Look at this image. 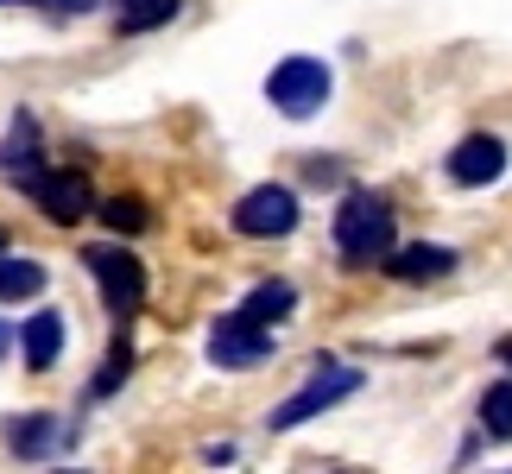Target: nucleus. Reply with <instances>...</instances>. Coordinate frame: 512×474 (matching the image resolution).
<instances>
[{
    "instance_id": "obj_1",
    "label": "nucleus",
    "mask_w": 512,
    "mask_h": 474,
    "mask_svg": "<svg viewBox=\"0 0 512 474\" xmlns=\"http://www.w3.org/2000/svg\"><path fill=\"white\" fill-rule=\"evenodd\" d=\"M336 247L348 266H367V260H386L392 253V209L386 196L373 190H348L342 209H336Z\"/></svg>"
},
{
    "instance_id": "obj_2",
    "label": "nucleus",
    "mask_w": 512,
    "mask_h": 474,
    "mask_svg": "<svg viewBox=\"0 0 512 474\" xmlns=\"http://www.w3.org/2000/svg\"><path fill=\"white\" fill-rule=\"evenodd\" d=\"M329 89H336V70H329L323 57H285V64L266 76L272 108L291 114V121H310V114H323Z\"/></svg>"
},
{
    "instance_id": "obj_3",
    "label": "nucleus",
    "mask_w": 512,
    "mask_h": 474,
    "mask_svg": "<svg viewBox=\"0 0 512 474\" xmlns=\"http://www.w3.org/2000/svg\"><path fill=\"white\" fill-rule=\"evenodd\" d=\"M361 392V367H342V361H317V373L291 392V399L272 411V430H298V424H310L317 411H329V405H342V399H354Z\"/></svg>"
},
{
    "instance_id": "obj_4",
    "label": "nucleus",
    "mask_w": 512,
    "mask_h": 474,
    "mask_svg": "<svg viewBox=\"0 0 512 474\" xmlns=\"http://www.w3.org/2000/svg\"><path fill=\"white\" fill-rule=\"evenodd\" d=\"M234 228H241L247 241H279V234H291L298 228V190H285V184L247 190L241 203H234Z\"/></svg>"
},
{
    "instance_id": "obj_5",
    "label": "nucleus",
    "mask_w": 512,
    "mask_h": 474,
    "mask_svg": "<svg viewBox=\"0 0 512 474\" xmlns=\"http://www.w3.org/2000/svg\"><path fill=\"white\" fill-rule=\"evenodd\" d=\"M89 272L102 279V298L121 310V323L146 304V266L133 260V247H89Z\"/></svg>"
},
{
    "instance_id": "obj_6",
    "label": "nucleus",
    "mask_w": 512,
    "mask_h": 474,
    "mask_svg": "<svg viewBox=\"0 0 512 474\" xmlns=\"http://www.w3.org/2000/svg\"><path fill=\"white\" fill-rule=\"evenodd\" d=\"M209 361L215 367H260V361H272V329L247 323L241 310L222 316V323L209 329Z\"/></svg>"
},
{
    "instance_id": "obj_7",
    "label": "nucleus",
    "mask_w": 512,
    "mask_h": 474,
    "mask_svg": "<svg viewBox=\"0 0 512 474\" xmlns=\"http://www.w3.org/2000/svg\"><path fill=\"white\" fill-rule=\"evenodd\" d=\"M449 177H456L462 190H487L506 177V140H494V133H468V140L449 152Z\"/></svg>"
},
{
    "instance_id": "obj_8",
    "label": "nucleus",
    "mask_w": 512,
    "mask_h": 474,
    "mask_svg": "<svg viewBox=\"0 0 512 474\" xmlns=\"http://www.w3.org/2000/svg\"><path fill=\"white\" fill-rule=\"evenodd\" d=\"M32 203L45 209L51 222H83V215L95 209V203H89V184H83L76 171H45V177L32 184Z\"/></svg>"
},
{
    "instance_id": "obj_9",
    "label": "nucleus",
    "mask_w": 512,
    "mask_h": 474,
    "mask_svg": "<svg viewBox=\"0 0 512 474\" xmlns=\"http://www.w3.org/2000/svg\"><path fill=\"white\" fill-rule=\"evenodd\" d=\"M19 348H26V367L32 373L57 367V354H64V316H57V310H32L26 329H19Z\"/></svg>"
},
{
    "instance_id": "obj_10",
    "label": "nucleus",
    "mask_w": 512,
    "mask_h": 474,
    "mask_svg": "<svg viewBox=\"0 0 512 474\" xmlns=\"http://www.w3.org/2000/svg\"><path fill=\"white\" fill-rule=\"evenodd\" d=\"M57 443H64V424H57L51 411H26V418H7V449H13V456L38 462V456H51Z\"/></svg>"
},
{
    "instance_id": "obj_11",
    "label": "nucleus",
    "mask_w": 512,
    "mask_h": 474,
    "mask_svg": "<svg viewBox=\"0 0 512 474\" xmlns=\"http://www.w3.org/2000/svg\"><path fill=\"white\" fill-rule=\"evenodd\" d=\"M386 272L392 279H443V272H456V247H392Z\"/></svg>"
},
{
    "instance_id": "obj_12",
    "label": "nucleus",
    "mask_w": 512,
    "mask_h": 474,
    "mask_svg": "<svg viewBox=\"0 0 512 474\" xmlns=\"http://www.w3.org/2000/svg\"><path fill=\"white\" fill-rule=\"evenodd\" d=\"M291 310H298V291H291L285 279H266V285H253V298L241 304V316H247V323H279V316H291Z\"/></svg>"
},
{
    "instance_id": "obj_13",
    "label": "nucleus",
    "mask_w": 512,
    "mask_h": 474,
    "mask_svg": "<svg viewBox=\"0 0 512 474\" xmlns=\"http://www.w3.org/2000/svg\"><path fill=\"white\" fill-rule=\"evenodd\" d=\"M481 430L494 443H512V380H494L481 392Z\"/></svg>"
},
{
    "instance_id": "obj_14",
    "label": "nucleus",
    "mask_w": 512,
    "mask_h": 474,
    "mask_svg": "<svg viewBox=\"0 0 512 474\" xmlns=\"http://www.w3.org/2000/svg\"><path fill=\"white\" fill-rule=\"evenodd\" d=\"M38 291H45L38 260H0V298H38Z\"/></svg>"
},
{
    "instance_id": "obj_15",
    "label": "nucleus",
    "mask_w": 512,
    "mask_h": 474,
    "mask_svg": "<svg viewBox=\"0 0 512 474\" xmlns=\"http://www.w3.org/2000/svg\"><path fill=\"white\" fill-rule=\"evenodd\" d=\"M165 19H177V0H121V19H114V26L152 32V26H165Z\"/></svg>"
},
{
    "instance_id": "obj_16",
    "label": "nucleus",
    "mask_w": 512,
    "mask_h": 474,
    "mask_svg": "<svg viewBox=\"0 0 512 474\" xmlns=\"http://www.w3.org/2000/svg\"><path fill=\"white\" fill-rule=\"evenodd\" d=\"M127 373H133V342H127V329H121V335H114V354H108V367L95 373V386H89V399H108V392L121 386Z\"/></svg>"
},
{
    "instance_id": "obj_17",
    "label": "nucleus",
    "mask_w": 512,
    "mask_h": 474,
    "mask_svg": "<svg viewBox=\"0 0 512 474\" xmlns=\"http://www.w3.org/2000/svg\"><path fill=\"white\" fill-rule=\"evenodd\" d=\"M95 209H102V222L121 228V234H140V228L152 222V215H146L140 203H127V196H108V203H95Z\"/></svg>"
},
{
    "instance_id": "obj_18",
    "label": "nucleus",
    "mask_w": 512,
    "mask_h": 474,
    "mask_svg": "<svg viewBox=\"0 0 512 474\" xmlns=\"http://www.w3.org/2000/svg\"><path fill=\"white\" fill-rule=\"evenodd\" d=\"M203 462H215V468L234 462V443H209V449H203Z\"/></svg>"
},
{
    "instance_id": "obj_19",
    "label": "nucleus",
    "mask_w": 512,
    "mask_h": 474,
    "mask_svg": "<svg viewBox=\"0 0 512 474\" xmlns=\"http://www.w3.org/2000/svg\"><path fill=\"white\" fill-rule=\"evenodd\" d=\"M64 7H70V13H89V7H95V0H64Z\"/></svg>"
},
{
    "instance_id": "obj_20",
    "label": "nucleus",
    "mask_w": 512,
    "mask_h": 474,
    "mask_svg": "<svg viewBox=\"0 0 512 474\" xmlns=\"http://www.w3.org/2000/svg\"><path fill=\"white\" fill-rule=\"evenodd\" d=\"M500 361H506V367H512V335H506V342H500Z\"/></svg>"
},
{
    "instance_id": "obj_21",
    "label": "nucleus",
    "mask_w": 512,
    "mask_h": 474,
    "mask_svg": "<svg viewBox=\"0 0 512 474\" xmlns=\"http://www.w3.org/2000/svg\"><path fill=\"white\" fill-rule=\"evenodd\" d=\"M13 348V335H7V323H0V354H7Z\"/></svg>"
},
{
    "instance_id": "obj_22",
    "label": "nucleus",
    "mask_w": 512,
    "mask_h": 474,
    "mask_svg": "<svg viewBox=\"0 0 512 474\" xmlns=\"http://www.w3.org/2000/svg\"><path fill=\"white\" fill-rule=\"evenodd\" d=\"M0 7H13V0H0ZM19 7H38V0H19Z\"/></svg>"
},
{
    "instance_id": "obj_23",
    "label": "nucleus",
    "mask_w": 512,
    "mask_h": 474,
    "mask_svg": "<svg viewBox=\"0 0 512 474\" xmlns=\"http://www.w3.org/2000/svg\"><path fill=\"white\" fill-rule=\"evenodd\" d=\"M0 247H7V234H0Z\"/></svg>"
},
{
    "instance_id": "obj_24",
    "label": "nucleus",
    "mask_w": 512,
    "mask_h": 474,
    "mask_svg": "<svg viewBox=\"0 0 512 474\" xmlns=\"http://www.w3.org/2000/svg\"><path fill=\"white\" fill-rule=\"evenodd\" d=\"M70 474H76V468H70Z\"/></svg>"
}]
</instances>
